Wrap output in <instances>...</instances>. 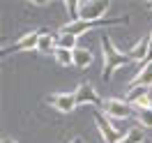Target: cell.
<instances>
[{"mask_svg":"<svg viewBox=\"0 0 152 143\" xmlns=\"http://www.w3.org/2000/svg\"><path fill=\"white\" fill-rule=\"evenodd\" d=\"M150 42H152V32H150Z\"/></svg>","mask_w":152,"mask_h":143,"instance_id":"21","label":"cell"},{"mask_svg":"<svg viewBox=\"0 0 152 143\" xmlns=\"http://www.w3.org/2000/svg\"><path fill=\"white\" fill-rule=\"evenodd\" d=\"M148 7H150V10H152V2H148Z\"/></svg>","mask_w":152,"mask_h":143,"instance_id":"20","label":"cell"},{"mask_svg":"<svg viewBox=\"0 0 152 143\" xmlns=\"http://www.w3.org/2000/svg\"><path fill=\"white\" fill-rule=\"evenodd\" d=\"M138 120H141V125H143V127H152V109L138 111Z\"/></svg>","mask_w":152,"mask_h":143,"instance_id":"16","label":"cell"},{"mask_svg":"<svg viewBox=\"0 0 152 143\" xmlns=\"http://www.w3.org/2000/svg\"><path fill=\"white\" fill-rule=\"evenodd\" d=\"M72 143H83V141H81V139H74V141H72Z\"/></svg>","mask_w":152,"mask_h":143,"instance_id":"19","label":"cell"},{"mask_svg":"<svg viewBox=\"0 0 152 143\" xmlns=\"http://www.w3.org/2000/svg\"><path fill=\"white\" fill-rule=\"evenodd\" d=\"M99 44H102V53H104V69H102V78H104V81L111 78V74H113L115 69L134 62L129 53H120V51L113 46V42H111L108 35H102V37H99Z\"/></svg>","mask_w":152,"mask_h":143,"instance_id":"1","label":"cell"},{"mask_svg":"<svg viewBox=\"0 0 152 143\" xmlns=\"http://www.w3.org/2000/svg\"><path fill=\"white\" fill-rule=\"evenodd\" d=\"M106 12H108L106 0H97V2L81 0V21H102Z\"/></svg>","mask_w":152,"mask_h":143,"instance_id":"5","label":"cell"},{"mask_svg":"<svg viewBox=\"0 0 152 143\" xmlns=\"http://www.w3.org/2000/svg\"><path fill=\"white\" fill-rule=\"evenodd\" d=\"M148 62H152V42H150V48H148V58H145Z\"/></svg>","mask_w":152,"mask_h":143,"instance_id":"17","label":"cell"},{"mask_svg":"<svg viewBox=\"0 0 152 143\" xmlns=\"http://www.w3.org/2000/svg\"><path fill=\"white\" fill-rule=\"evenodd\" d=\"M129 86H145V88L152 86V62H148V60L141 62V72L132 78Z\"/></svg>","mask_w":152,"mask_h":143,"instance_id":"8","label":"cell"},{"mask_svg":"<svg viewBox=\"0 0 152 143\" xmlns=\"http://www.w3.org/2000/svg\"><path fill=\"white\" fill-rule=\"evenodd\" d=\"M56 60L60 62V65H74V51H67V48H56Z\"/></svg>","mask_w":152,"mask_h":143,"instance_id":"15","label":"cell"},{"mask_svg":"<svg viewBox=\"0 0 152 143\" xmlns=\"http://www.w3.org/2000/svg\"><path fill=\"white\" fill-rule=\"evenodd\" d=\"M74 97H76V104L78 106L81 104H92L95 109H104V102H106V99H102V97L97 95V90L90 86V83H81V86L76 88Z\"/></svg>","mask_w":152,"mask_h":143,"instance_id":"6","label":"cell"},{"mask_svg":"<svg viewBox=\"0 0 152 143\" xmlns=\"http://www.w3.org/2000/svg\"><path fill=\"white\" fill-rule=\"evenodd\" d=\"M44 35H48L46 28H39V30H32V32H28L26 37H21L19 42H14L12 46H5L2 51H0V56H10V53H14V51H32V48L39 46V39L44 37Z\"/></svg>","mask_w":152,"mask_h":143,"instance_id":"3","label":"cell"},{"mask_svg":"<svg viewBox=\"0 0 152 143\" xmlns=\"http://www.w3.org/2000/svg\"><path fill=\"white\" fill-rule=\"evenodd\" d=\"M90 62H92V51L90 48H76L74 51V67L86 69V67H90Z\"/></svg>","mask_w":152,"mask_h":143,"instance_id":"11","label":"cell"},{"mask_svg":"<svg viewBox=\"0 0 152 143\" xmlns=\"http://www.w3.org/2000/svg\"><path fill=\"white\" fill-rule=\"evenodd\" d=\"M53 39H56V48H67V51H76V42H78V37H74V35H67V32H53Z\"/></svg>","mask_w":152,"mask_h":143,"instance_id":"9","label":"cell"},{"mask_svg":"<svg viewBox=\"0 0 152 143\" xmlns=\"http://www.w3.org/2000/svg\"><path fill=\"white\" fill-rule=\"evenodd\" d=\"M145 143H152V141H145Z\"/></svg>","mask_w":152,"mask_h":143,"instance_id":"22","label":"cell"},{"mask_svg":"<svg viewBox=\"0 0 152 143\" xmlns=\"http://www.w3.org/2000/svg\"><path fill=\"white\" fill-rule=\"evenodd\" d=\"M148 90L150 88H145V86H129V90H127V102L129 104H138L143 97H148Z\"/></svg>","mask_w":152,"mask_h":143,"instance_id":"12","label":"cell"},{"mask_svg":"<svg viewBox=\"0 0 152 143\" xmlns=\"http://www.w3.org/2000/svg\"><path fill=\"white\" fill-rule=\"evenodd\" d=\"M46 102L51 106H56L60 113H74V109L78 104H76V97L74 95H56V97H46Z\"/></svg>","mask_w":152,"mask_h":143,"instance_id":"7","label":"cell"},{"mask_svg":"<svg viewBox=\"0 0 152 143\" xmlns=\"http://www.w3.org/2000/svg\"><path fill=\"white\" fill-rule=\"evenodd\" d=\"M2 143H16V141H12V139H2Z\"/></svg>","mask_w":152,"mask_h":143,"instance_id":"18","label":"cell"},{"mask_svg":"<svg viewBox=\"0 0 152 143\" xmlns=\"http://www.w3.org/2000/svg\"><path fill=\"white\" fill-rule=\"evenodd\" d=\"M148 48H150V35L148 37H143L136 46L129 51V56H132V60L136 62V60H141V62H145V58H148Z\"/></svg>","mask_w":152,"mask_h":143,"instance_id":"10","label":"cell"},{"mask_svg":"<svg viewBox=\"0 0 152 143\" xmlns=\"http://www.w3.org/2000/svg\"><path fill=\"white\" fill-rule=\"evenodd\" d=\"M92 118H95L97 129H99V134H102V139H104L106 143H120V141L124 139V134H127V132H120V129H118V127L111 122V118H108L104 111L95 109Z\"/></svg>","mask_w":152,"mask_h":143,"instance_id":"2","label":"cell"},{"mask_svg":"<svg viewBox=\"0 0 152 143\" xmlns=\"http://www.w3.org/2000/svg\"><path fill=\"white\" fill-rule=\"evenodd\" d=\"M65 7H67V14H69V23L81 21V0H67Z\"/></svg>","mask_w":152,"mask_h":143,"instance_id":"13","label":"cell"},{"mask_svg":"<svg viewBox=\"0 0 152 143\" xmlns=\"http://www.w3.org/2000/svg\"><path fill=\"white\" fill-rule=\"evenodd\" d=\"M102 111H104L111 120H122V118L138 115V111H134V106L129 104V102H122V99H106Z\"/></svg>","mask_w":152,"mask_h":143,"instance_id":"4","label":"cell"},{"mask_svg":"<svg viewBox=\"0 0 152 143\" xmlns=\"http://www.w3.org/2000/svg\"><path fill=\"white\" fill-rule=\"evenodd\" d=\"M39 53H56V39H53V32H48L39 39V46H37Z\"/></svg>","mask_w":152,"mask_h":143,"instance_id":"14","label":"cell"}]
</instances>
